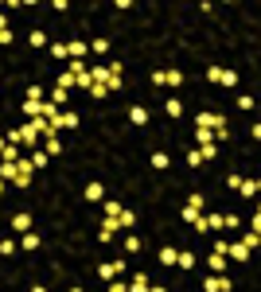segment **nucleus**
<instances>
[{"label":"nucleus","instance_id":"72a5a7b5","mask_svg":"<svg viewBox=\"0 0 261 292\" xmlns=\"http://www.w3.org/2000/svg\"><path fill=\"white\" fill-rule=\"evenodd\" d=\"M28 43H31V47H47V35H43V31H31Z\"/></svg>","mask_w":261,"mask_h":292},{"label":"nucleus","instance_id":"f8f14e48","mask_svg":"<svg viewBox=\"0 0 261 292\" xmlns=\"http://www.w3.org/2000/svg\"><path fill=\"white\" fill-rule=\"evenodd\" d=\"M175 257H179V249H175V246H164V249L156 253V261H160V265H175Z\"/></svg>","mask_w":261,"mask_h":292},{"label":"nucleus","instance_id":"e433bc0d","mask_svg":"<svg viewBox=\"0 0 261 292\" xmlns=\"http://www.w3.org/2000/svg\"><path fill=\"white\" fill-rule=\"evenodd\" d=\"M222 226H226V230H238L242 222H238V214H222Z\"/></svg>","mask_w":261,"mask_h":292},{"label":"nucleus","instance_id":"ddd939ff","mask_svg":"<svg viewBox=\"0 0 261 292\" xmlns=\"http://www.w3.org/2000/svg\"><path fill=\"white\" fill-rule=\"evenodd\" d=\"M175 265H179L183 273H187V269H195V253H191V249H179V257H175Z\"/></svg>","mask_w":261,"mask_h":292},{"label":"nucleus","instance_id":"de8ad7c7","mask_svg":"<svg viewBox=\"0 0 261 292\" xmlns=\"http://www.w3.org/2000/svg\"><path fill=\"white\" fill-rule=\"evenodd\" d=\"M71 292H86V288H71Z\"/></svg>","mask_w":261,"mask_h":292},{"label":"nucleus","instance_id":"9d476101","mask_svg":"<svg viewBox=\"0 0 261 292\" xmlns=\"http://www.w3.org/2000/svg\"><path fill=\"white\" fill-rule=\"evenodd\" d=\"M148 288H152L148 273H133V280H129V292H148Z\"/></svg>","mask_w":261,"mask_h":292},{"label":"nucleus","instance_id":"4c0bfd02","mask_svg":"<svg viewBox=\"0 0 261 292\" xmlns=\"http://www.w3.org/2000/svg\"><path fill=\"white\" fill-rule=\"evenodd\" d=\"M51 102H55V105H67V90L55 86V90H51Z\"/></svg>","mask_w":261,"mask_h":292},{"label":"nucleus","instance_id":"2f4dec72","mask_svg":"<svg viewBox=\"0 0 261 292\" xmlns=\"http://www.w3.org/2000/svg\"><path fill=\"white\" fill-rule=\"evenodd\" d=\"M105 292H129V280H125V277L109 280V288H105Z\"/></svg>","mask_w":261,"mask_h":292},{"label":"nucleus","instance_id":"423d86ee","mask_svg":"<svg viewBox=\"0 0 261 292\" xmlns=\"http://www.w3.org/2000/svg\"><path fill=\"white\" fill-rule=\"evenodd\" d=\"M226 257H234V261H249V246H246V242H226Z\"/></svg>","mask_w":261,"mask_h":292},{"label":"nucleus","instance_id":"c9c22d12","mask_svg":"<svg viewBox=\"0 0 261 292\" xmlns=\"http://www.w3.org/2000/svg\"><path fill=\"white\" fill-rule=\"evenodd\" d=\"M0 253H4V257H8V253H16V242H12V238H0Z\"/></svg>","mask_w":261,"mask_h":292},{"label":"nucleus","instance_id":"c85d7f7f","mask_svg":"<svg viewBox=\"0 0 261 292\" xmlns=\"http://www.w3.org/2000/svg\"><path fill=\"white\" fill-rule=\"evenodd\" d=\"M199 156H203V164L215 160V156H218V144H199Z\"/></svg>","mask_w":261,"mask_h":292},{"label":"nucleus","instance_id":"f704fd0d","mask_svg":"<svg viewBox=\"0 0 261 292\" xmlns=\"http://www.w3.org/2000/svg\"><path fill=\"white\" fill-rule=\"evenodd\" d=\"M187 206H191V210H207V199H203V195H191Z\"/></svg>","mask_w":261,"mask_h":292},{"label":"nucleus","instance_id":"f03ea898","mask_svg":"<svg viewBox=\"0 0 261 292\" xmlns=\"http://www.w3.org/2000/svg\"><path fill=\"white\" fill-rule=\"evenodd\" d=\"M8 144H20V148H35L39 144V132H35V125H20V129H12L8 132Z\"/></svg>","mask_w":261,"mask_h":292},{"label":"nucleus","instance_id":"cd10ccee","mask_svg":"<svg viewBox=\"0 0 261 292\" xmlns=\"http://www.w3.org/2000/svg\"><path fill=\"white\" fill-rule=\"evenodd\" d=\"M51 55H55L58 62H67V58H71V51H67V43H51Z\"/></svg>","mask_w":261,"mask_h":292},{"label":"nucleus","instance_id":"bb28decb","mask_svg":"<svg viewBox=\"0 0 261 292\" xmlns=\"http://www.w3.org/2000/svg\"><path fill=\"white\" fill-rule=\"evenodd\" d=\"M137 222V214H133L129 206H121V214H117V226H133Z\"/></svg>","mask_w":261,"mask_h":292},{"label":"nucleus","instance_id":"4468645a","mask_svg":"<svg viewBox=\"0 0 261 292\" xmlns=\"http://www.w3.org/2000/svg\"><path fill=\"white\" fill-rule=\"evenodd\" d=\"M78 125V113H58L55 117V129H74Z\"/></svg>","mask_w":261,"mask_h":292},{"label":"nucleus","instance_id":"49530a36","mask_svg":"<svg viewBox=\"0 0 261 292\" xmlns=\"http://www.w3.org/2000/svg\"><path fill=\"white\" fill-rule=\"evenodd\" d=\"M4 187H8V183H4V179H0V195H4Z\"/></svg>","mask_w":261,"mask_h":292},{"label":"nucleus","instance_id":"f257e3e1","mask_svg":"<svg viewBox=\"0 0 261 292\" xmlns=\"http://www.w3.org/2000/svg\"><path fill=\"white\" fill-rule=\"evenodd\" d=\"M195 129L215 132V140H226V136H230V129H226V117H222V113H211V109H203V113L195 117Z\"/></svg>","mask_w":261,"mask_h":292},{"label":"nucleus","instance_id":"c756f323","mask_svg":"<svg viewBox=\"0 0 261 292\" xmlns=\"http://www.w3.org/2000/svg\"><path fill=\"white\" fill-rule=\"evenodd\" d=\"M125 253H141V238H137V234L125 238Z\"/></svg>","mask_w":261,"mask_h":292},{"label":"nucleus","instance_id":"aec40b11","mask_svg":"<svg viewBox=\"0 0 261 292\" xmlns=\"http://www.w3.org/2000/svg\"><path fill=\"white\" fill-rule=\"evenodd\" d=\"M257 179H242V183H238V191H242V199H246V195H257Z\"/></svg>","mask_w":261,"mask_h":292},{"label":"nucleus","instance_id":"4be33fe9","mask_svg":"<svg viewBox=\"0 0 261 292\" xmlns=\"http://www.w3.org/2000/svg\"><path fill=\"white\" fill-rule=\"evenodd\" d=\"M0 160H4V164H16V160H20V144H8L4 152H0Z\"/></svg>","mask_w":261,"mask_h":292},{"label":"nucleus","instance_id":"393cba45","mask_svg":"<svg viewBox=\"0 0 261 292\" xmlns=\"http://www.w3.org/2000/svg\"><path fill=\"white\" fill-rule=\"evenodd\" d=\"M102 195H105L102 183H90V187H86V199H90V203H102Z\"/></svg>","mask_w":261,"mask_h":292},{"label":"nucleus","instance_id":"7c9ffc66","mask_svg":"<svg viewBox=\"0 0 261 292\" xmlns=\"http://www.w3.org/2000/svg\"><path fill=\"white\" fill-rule=\"evenodd\" d=\"M47 160H51V156H47V152H31V168H47Z\"/></svg>","mask_w":261,"mask_h":292},{"label":"nucleus","instance_id":"79ce46f5","mask_svg":"<svg viewBox=\"0 0 261 292\" xmlns=\"http://www.w3.org/2000/svg\"><path fill=\"white\" fill-rule=\"evenodd\" d=\"M0 31H8V16L0 12Z\"/></svg>","mask_w":261,"mask_h":292},{"label":"nucleus","instance_id":"dca6fc26","mask_svg":"<svg viewBox=\"0 0 261 292\" xmlns=\"http://www.w3.org/2000/svg\"><path fill=\"white\" fill-rule=\"evenodd\" d=\"M129 121H133V125H145V121H148V109H145V105H133V109H129Z\"/></svg>","mask_w":261,"mask_h":292},{"label":"nucleus","instance_id":"1a4fd4ad","mask_svg":"<svg viewBox=\"0 0 261 292\" xmlns=\"http://www.w3.org/2000/svg\"><path fill=\"white\" fill-rule=\"evenodd\" d=\"M12 230H20V234L31 230V214H28V210H16V214H12Z\"/></svg>","mask_w":261,"mask_h":292},{"label":"nucleus","instance_id":"412c9836","mask_svg":"<svg viewBox=\"0 0 261 292\" xmlns=\"http://www.w3.org/2000/svg\"><path fill=\"white\" fill-rule=\"evenodd\" d=\"M203 218H207V230H222V214L218 210H207Z\"/></svg>","mask_w":261,"mask_h":292},{"label":"nucleus","instance_id":"a19ab883","mask_svg":"<svg viewBox=\"0 0 261 292\" xmlns=\"http://www.w3.org/2000/svg\"><path fill=\"white\" fill-rule=\"evenodd\" d=\"M90 47H94L98 55H105V51H109V39H94V43H90Z\"/></svg>","mask_w":261,"mask_h":292},{"label":"nucleus","instance_id":"ea45409f","mask_svg":"<svg viewBox=\"0 0 261 292\" xmlns=\"http://www.w3.org/2000/svg\"><path fill=\"white\" fill-rule=\"evenodd\" d=\"M199 214H203V210H191V206H183V222H187V226H191L195 218H199Z\"/></svg>","mask_w":261,"mask_h":292},{"label":"nucleus","instance_id":"a878e982","mask_svg":"<svg viewBox=\"0 0 261 292\" xmlns=\"http://www.w3.org/2000/svg\"><path fill=\"white\" fill-rule=\"evenodd\" d=\"M121 214V199H105V218H117Z\"/></svg>","mask_w":261,"mask_h":292},{"label":"nucleus","instance_id":"f3484780","mask_svg":"<svg viewBox=\"0 0 261 292\" xmlns=\"http://www.w3.org/2000/svg\"><path fill=\"white\" fill-rule=\"evenodd\" d=\"M164 113H168V117H179V113H183V102H179V98H168V102H164Z\"/></svg>","mask_w":261,"mask_h":292},{"label":"nucleus","instance_id":"6ab92c4d","mask_svg":"<svg viewBox=\"0 0 261 292\" xmlns=\"http://www.w3.org/2000/svg\"><path fill=\"white\" fill-rule=\"evenodd\" d=\"M20 246H24V249H39V234H20Z\"/></svg>","mask_w":261,"mask_h":292},{"label":"nucleus","instance_id":"a18cd8bd","mask_svg":"<svg viewBox=\"0 0 261 292\" xmlns=\"http://www.w3.org/2000/svg\"><path fill=\"white\" fill-rule=\"evenodd\" d=\"M31 292H47V288H43V284H35V288H31Z\"/></svg>","mask_w":261,"mask_h":292},{"label":"nucleus","instance_id":"20e7f679","mask_svg":"<svg viewBox=\"0 0 261 292\" xmlns=\"http://www.w3.org/2000/svg\"><path fill=\"white\" fill-rule=\"evenodd\" d=\"M207 78H211V82H218V86H238V74L226 70V66H211V70H207Z\"/></svg>","mask_w":261,"mask_h":292},{"label":"nucleus","instance_id":"6e6552de","mask_svg":"<svg viewBox=\"0 0 261 292\" xmlns=\"http://www.w3.org/2000/svg\"><path fill=\"white\" fill-rule=\"evenodd\" d=\"M117 230H121V226H117V218H102V226H98V238H102V242H113Z\"/></svg>","mask_w":261,"mask_h":292},{"label":"nucleus","instance_id":"39448f33","mask_svg":"<svg viewBox=\"0 0 261 292\" xmlns=\"http://www.w3.org/2000/svg\"><path fill=\"white\" fill-rule=\"evenodd\" d=\"M152 86H183V74L179 70H160V74H152Z\"/></svg>","mask_w":261,"mask_h":292},{"label":"nucleus","instance_id":"58836bf2","mask_svg":"<svg viewBox=\"0 0 261 292\" xmlns=\"http://www.w3.org/2000/svg\"><path fill=\"white\" fill-rule=\"evenodd\" d=\"M90 94H94V98H105V94H109V86H102V82H94V86H90Z\"/></svg>","mask_w":261,"mask_h":292},{"label":"nucleus","instance_id":"b1692460","mask_svg":"<svg viewBox=\"0 0 261 292\" xmlns=\"http://www.w3.org/2000/svg\"><path fill=\"white\" fill-rule=\"evenodd\" d=\"M67 51H71V58H86L90 43H67Z\"/></svg>","mask_w":261,"mask_h":292},{"label":"nucleus","instance_id":"a211bd4d","mask_svg":"<svg viewBox=\"0 0 261 292\" xmlns=\"http://www.w3.org/2000/svg\"><path fill=\"white\" fill-rule=\"evenodd\" d=\"M43 152H47V156H58V152H62V140H58V136H47V140H43Z\"/></svg>","mask_w":261,"mask_h":292},{"label":"nucleus","instance_id":"37998d69","mask_svg":"<svg viewBox=\"0 0 261 292\" xmlns=\"http://www.w3.org/2000/svg\"><path fill=\"white\" fill-rule=\"evenodd\" d=\"M4 148H8V136H0V152H4Z\"/></svg>","mask_w":261,"mask_h":292},{"label":"nucleus","instance_id":"2eb2a0df","mask_svg":"<svg viewBox=\"0 0 261 292\" xmlns=\"http://www.w3.org/2000/svg\"><path fill=\"white\" fill-rule=\"evenodd\" d=\"M67 74H71L74 82H78V78L86 74V62H82V58H71V66H67Z\"/></svg>","mask_w":261,"mask_h":292},{"label":"nucleus","instance_id":"5701e85b","mask_svg":"<svg viewBox=\"0 0 261 292\" xmlns=\"http://www.w3.org/2000/svg\"><path fill=\"white\" fill-rule=\"evenodd\" d=\"M20 109L28 113V121H35V117H39V102H35V98H28V102L20 105Z\"/></svg>","mask_w":261,"mask_h":292},{"label":"nucleus","instance_id":"0eeeda50","mask_svg":"<svg viewBox=\"0 0 261 292\" xmlns=\"http://www.w3.org/2000/svg\"><path fill=\"white\" fill-rule=\"evenodd\" d=\"M98 273H102L105 280H117L125 273V261H105V265H98Z\"/></svg>","mask_w":261,"mask_h":292},{"label":"nucleus","instance_id":"473e14b6","mask_svg":"<svg viewBox=\"0 0 261 292\" xmlns=\"http://www.w3.org/2000/svg\"><path fill=\"white\" fill-rule=\"evenodd\" d=\"M195 140H199V144H215V132H207V129H195Z\"/></svg>","mask_w":261,"mask_h":292},{"label":"nucleus","instance_id":"9b49d317","mask_svg":"<svg viewBox=\"0 0 261 292\" xmlns=\"http://www.w3.org/2000/svg\"><path fill=\"white\" fill-rule=\"evenodd\" d=\"M207 265H211V273H226V253H215V249H211V257H207Z\"/></svg>","mask_w":261,"mask_h":292},{"label":"nucleus","instance_id":"c03bdc74","mask_svg":"<svg viewBox=\"0 0 261 292\" xmlns=\"http://www.w3.org/2000/svg\"><path fill=\"white\" fill-rule=\"evenodd\" d=\"M148 292H168V288H160V284H152V288H148Z\"/></svg>","mask_w":261,"mask_h":292},{"label":"nucleus","instance_id":"7ed1b4c3","mask_svg":"<svg viewBox=\"0 0 261 292\" xmlns=\"http://www.w3.org/2000/svg\"><path fill=\"white\" fill-rule=\"evenodd\" d=\"M234 284H230V277L226 273H211V277L203 280V292H230Z\"/></svg>","mask_w":261,"mask_h":292}]
</instances>
